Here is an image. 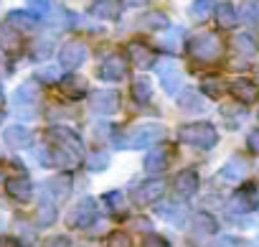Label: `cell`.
<instances>
[{
    "label": "cell",
    "mask_w": 259,
    "mask_h": 247,
    "mask_svg": "<svg viewBox=\"0 0 259 247\" xmlns=\"http://www.w3.org/2000/svg\"><path fill=\"white\" fill-rule=\"evenodd\" d=\"M165 138V128L160 122H143V125L130 128L122 138H114L117 148H148Z\"/></svg>",
    "instance_id": "obj_1"
},
{
    "label": "cell",
    "mask_w": 259,
    "mask_h": 247,
    "mask_svg": "<svg viewBox=\"0 0 259 247\" xmlns=\"http://www.w3.org/2000/svg\"><path fill=\"white\" fill-rule=\"evenodd\" d=\"M178 140L208 151V148L216 146L219 133H216V128L211 125V122H188V125H181L178 128Z\"/></svg>",
    "instance_id": "obj_2"
},
{
    "label": "cell",
    "mask_w": 259,
    "mask_h": 247,
    "mask_svg": "<svg viewBox=\"0 0 259 247\" xmlns=\"http://www.w3.org/2000/svg\"><path fill=\"white\" fill-rule=\"evenodd\" d=\"M188 51H191V56L198 59V61H216V59L221 56L224 46H221V39H219L216 33H198V36L191 39Z\"/></svg>",
    "instance_id": "obj_3"
},
{
    "label": "cell",
    "mask_w": 259,
    "mask_h": 247,
    "mask_svg": "<svg viewBox=\"0 0 259 247\" xmlns=\"http://www.w3.org/2000/svg\"><path fill=\"white\" fill-rule=\"evenodd\" d=\"M49 138L56 143V148L59 151H66L71 158H79L81 153H84V143H81V138H79V133H74L71 128H49Z\"/></svg>",
    "instance_id": "obj_4"
},
{
    "label": "cell",
    "mask_w": 259,
    "mask_h": 247,
    "mask_svg": "<svg viewBox=\"0 0 259 247\" xmlns=\"http://www.w3.org/2000/svg\"><path fill=\"white\" fill-rule=\"evenodd\" d=\"M16 110L23 115V117H33V104L38 102V82L36 79H28L23 82L18 89H16Z\"/></svg>",
    "instance_id": "obj_5"
},
{
    "label": "cell",
    "mask_w": 259,
    "mask_h": 247,
    "mask_svg": "<svg viewBox=\"0 0 259 247\" xmlns=\"http://www.w3.org/2000/svg\"><path fill=\"white\" fill-rule=\"evenodd\" d=\"M87 59V44L74 39V41H66L61 49H59V64L64 69H79Z\"/></svg>",
    "instance_id": "obj_6"
},
{
    "label": "cell",
    "mask_w": 259,
    "mask_h": 247,
    "mask_svg": "<svg viewBox=\"0 0 259 247\" xmlns=\"http://www.w3.org/2000/svg\"><path fill=\"white\" fill-rule=\"evenodd\" d=\"M94 217H97V204H94V199H81V201L66 214V224H69L71 229H84V227H89V224L94 222Z\"/></svg>",
    "instance_id": "obj_7"
},
{
    "label": "cell",
    "mask_w": 259,
    "mask_h": 247,
    "mask_svg": "<svg viewBox=\"0 0 259 247\" xmlns=\"http://www.w3.org/2000/svg\"><path fill=\"white\" fill-rule=\"evenodd\" d=\"M158 79L168 94H176L181 89V69L173 59H160L158 61Z\"/></svg>",
    "instance_id": "obj_8"
},
{
    "label": "cell",
    "mask_w": 259,
    "mask_h": 247,
    "mask_svg": "<svg viewBox=\"0 0 259 247\" xmlns=\"http://www.w3.org/2000/svg\"><path fill=\"white\" fill-rule=\"evenodd\" d=\"M97 74H99L104 82H119V79H124V74H127V64H124V59H122L119 54H112V56H107V59L99 64Z\"/></svg>",
    "instance_id": "obj_9"
},
{
    "label": "cell",
    "mask_w": 259,
    "mask_h": 247,
    "mask_svg": "<svg viewBox=\"0 0 259 247\" xmlns=\"http://www.w3.org/2000/svg\"><path fill=\"white\" fill-rule=\"evenodd\" d=\"M163 191H165L163 179H150V181H143V184L135 189V201H138L140 206L153 204V201H158V199L163 196Z\"/></svg>",
    "instance_id": "obj_10"
},
{
    "label": "cell",
    "mask_w": 259,
    "mask_h": 247,
    "mask_svg": "<svg viewBox=\"0 0 259 247\" xmlns=\"http://www.w3.org/2000/svg\"><path fill=\"white\" fill-rule=\"evenodd\" d=\"M89 99H92V110L99 112V115H112V112H117V107H119V97H117V92H112V89H99V92H94Z\"/></svg>",
    "instance_id": "obj_11"
},
{
    "label": "cell",
    "mask_w": 259,
    "mask_h": 247,
    "mask_svg": "<svg viewBox=\"0 0 259 247\" xmlns=\"http://www.w3.org/2000/svg\"><path fill=\"white\" fill-rule=\"evenodd\" d=\"M173 189H176V194H178L181 199H191V196L198 191V173H196L193 168L181 171V173L176 176V181H173Z\"/></svg>",
    "instance_id": "obj_12"
},
{
    "label": "cell",
    "mask_w": 259,
    "mask_h": 247,
    "mask_svg": "<svg viewBox=\"0 0 259 247\" xmlns=\"http://www.w3.org/2000/svg\"><path fill=\"white\" fill-rule=\"evenodd\" d=\"M59 89H61L66 97L79 99V97H84V94L89 92V84H87V79L79 77V74H66L64 79H59Z\"/></svg>",
    "instance_id": "obj_13"
},
{
    "label": "cell",
    "mask_w": 259,
    "mask_h": 247,
    "mask_svg": "<svg viewBox=\"0 0 259 247\" xmlns=\"http://www.w3.org/2000/svg\"><path fill=\"white\" fill-rule=\"evenodd\" d=\"M92 16L99 21H119L122 16V3L119 0H97L92 6Z\"/></svg>",
    "instance_id": "obj_14"
},
{
    "label": "cell",
    "mask_w": 259,
    "mask_h": 247,
    "mask_svg": "<svg viewBox=\"0 0 259 247\" xmlns=\"http://www.w3.org/2000/svg\"><path fill=\"white\" fill-rule=\"evenodd\" d=\"M3 140H6V146H8V148L18 151V148L31 146L33 135H31V130H28V128H23V125H11V128L3 133Z\"/></svg>",
    "instance_id": "obj_15"
},
{
    "label": "cell",
    "mask_w": 259,
    "mask_h": 247,
    "mask_svg": "<svg viewBox=\"0 0 259 247\" xmlns=\"http://www.w3.org/2000/svg\"><path fill=\"white\" fill-rule=\"evenodd\" d=\"M6 191H8L13 199H18V201H28V199L33 196V186H31V181H28L26 176H13V179H8V181H6Z\"/></svg>",
    "instance_id": "obj_16"
},
{
    "label": "cell",
    "mask_w": 259,
    "mask_h": 247,
    "mask_svg": "<svg viewBox=\"0 0 259 247\" xmlns=\"http://www.w3.org/2000/svg\"><path fill=\"white\" fill-rule=\"evenodd\" d=\"M44 189H46V191H51V199H54V201H64V199L71 194V176L59 173V176L49 179Z\"/></svg>",
    "instance_id": "obj_17"
},
{
    "label": "cell",
    "mask_w": 259,
    "mask_h": 247,
    "mask_svg": "<svg viewBox=\"0 0 259 247\" xmlns=\"http://www.w3.org/2000/svg\"><path fill=\"white\" fill-rule=\"evenodd\" d=\"M127 51H130V59H133V64H135L138 69H148V66H153V64H155V54H153L148 46L138 44V41L130 44V46H127Z\"/></svg>",
    "instance_id": "obj_18"
},
{
    "label": "cell",
    "mask_w": 259,
    "mask_h": 247,
    "mask_svg": "<svg viewBox=\"0 0 259 247\" xmlns=\"http://www.w3.org/2000/svg\"><path fill=\"white\" fill-rule=\"evenodd\" d=\"M26 6H28V13H31L33 18L38 16V18H44V21H51V18L59 16V11H61V8L56 6V0H28Z\"/></svg>",
    "instance_id": "obj_19"
},
{
    "label": "cell",
    "mask_w": 259,
    "mask_h": 247,
    "mask_svg": "<svg viewBox=\"0 0 259 247\" xmlns=\"http://www.w3.org/2000/svg\"><path fill=\"white\" fill-rule=\"evenodd\" d=\"M168 26H170V21H168V16L160 13V11H148L145 16L138 18V28H143V31H163V28H168Z\"/></svg>",
    "instance_id": "obj_20"
},
{
    "label": "cell",
    "mask_w": 259,
    "mask_h": 247,
    "mask_svg": "<svg viewBox=\"0 0 259 247\" xmlns=\"http://www.w3.org/2000/svg\"><path fill=\"white\" fill-rule=\"evenodd\" d=\"M219 173H221L224 181H241L244 173H246V161H244L241 156H234V158H229V161L221 166Z\"/></svg>",
    "instance_id": "obj_21"
},
{
    "label": "cell",
    "mask_w": 259,
    "mask_h": 247,
    "mask_svg": "<svg viewBox=\"0 0 259 247\" xmlns=\"http://www.w3.org/2000/svg\"><path fill=\"white\" fill-rule=\"evenodd\" d=\"M231 94H234L239 102L249 104V102H254V99L259 97V89H256V84H251L249 79H236V82H231Z\"/></svg>",
    "instance_id": "obj_22"
},
{
    "label": "cell",
    "mask_w": 259,
    "mask_h": 247,
    "mask_svg": "<svg viewBox=\"0 0 259 247\" xmlns=\"http://www.w3.org/2000/svg\"><path fill=\"white\" fill-rule=\"evenodd\" d=\"M6 23L11 28H16V31H36V26H38V21L28 11H11Z\"/></svg>",
    "instance_id": "obj_23"
},
{
    "label": "cell",
    "mask_w": 259,
    "mask_h": 247,
    "mask_svg": "<svg viewBox=\"0 0 259 247\" xmlns=\"http://www.w3.org/2000/svg\"><path fill=\"white\" fill-rule=\"evenodd\" d=\"M168 151L165 148H155V151H150L148 156H145V171L148 173H160V171H165V166H168Z\"/></svg>",
    "instance_id": "obj_24"
},
{
    "label": "cell",
    "mask_w": 259,
    "mask_h": 247,
    "mask_svg": "<svg viewBox=\"0 0 259 247\" xmlns=\"http://www.w3.org/2000/svg\"><path fill=\"white\" fill-rule=\"evenodd\" d=\"M0 49L13 54L21 49V33L16 28H11L8 23H0Z\"/></svg>",
    "instance_id": "obj_25"
},
{
    "label": "cell",
    "mask_w": 259,
    "mask_h": 247,
    "mask_svg": "<svg viewBox=\"0 0 259 247\" xmlns=\"http://www.w3.org/2000/svg\"><path fill=\"white\" fill-rule=\"evenodd\" d=\"M178 107L183 112H203V99L196 89H183L178 97Z\"/></svg>",
    "instance_id": "obj_26"
},
{
    "label": "cell",
    "mask_w": 259,
    "mask_h": 247,
    "mask_svg": "<svg viewBox=\"0 0 259 247\" xmlns=\"http://www.w3.org/2000/svg\"><path fill=\"white\" fill-rule=\"evenodd\" d=\"M216 21H219L221 28H234L239 23V13H236V8L231 3H221L216 8Z\"/></svg>",
    "instance_id": "obj_27"
},
{
    "label": "cell",
    "mask_w": 259,
    "mask_h": 247,
    "mask_svg": "<svg viewBox=\"0 0 259 247\" xmlns=\"http://www.w3.org/2000/svg\"><path fill=\"white\" fill-rule=\"evenodd\" d=\"M158 214H160L165 222L176 224V227H181V224L186 222V209H183V206H176V204H163V206H158Z\"/></svg>",
    "instance_id": "obj_28"
},
{
    "label": "cell",
    "mask_w": 259,
    "mask_h": 247,
    "mask_svg": "<svg viewBox=\"0 0 259 247\" xmlns=\"http://www.w3.org/2000/svg\"><path fill=\"white\" fill-rule=\"evenodd\" d=\"M213 232H216V219H213L211 214L201 211V214L193 217V234L206 237V234H213Z\"/></svg>",
    "instance_id": "obj_29"
},
{
    "label": "cell",
    "mask_w": 259,
    "mask_h": 247,
    "mask_svg": "<svg viewBox=\"0 0 259 247\" xmlns=\"http://www.w3.org/2000/svg\"><path fill=\"white\" fill-rule=\"evenodd\" d=\"M211 8H213V0H193L191 8H188V16H191V21L201 23L211 16Z\"/></svg>",
    "instance_id": "obj_30"
},
{
    "label": "cell",
    "mask_w": 259,
    "mask_h": 247,
    "mask_svg": "<svg viewBox=\"0 0 259 247\" xmlns=\"http://www.w3.org/2000/svg\"><path fill=\"white\" fill-rule=\"evenodd\" d=\"M133 97H135L140 104L150 102V97H153V87H150L148 77H138V79L133 82Z\"/></svg>",
    "instance_id": "obj_31"
},
{
    "label": "cell",
    "mask_w": 259,
    "mask_h": 247,
    "mask_svg": "<svg viewBox=\"0 0 259 247\" xmlns=\"http://www.w3.org/2000/svg\"><path fill=\"white\" fill-rule=\"evenodd\" d=\"M54 219H56V206H54V201L49 196H44L41 199V206H38V224L41 227H49Z\"/></svg>",
    "instance_id": "obj_32"
},
{
    "label": "cell",
    "mask_w": 259,
    "mask_h": 247,
    "mask_svg": "<svg viewBox=\"0 0 259 247\" xmlns=\"http://www.w3.org/2000/svg\"><path fill=\"white\" fill-rule=\"evenodd\" d=\"M234 49H236L239 54H244V56H254V54H256V41H254L249 33H239V36L234 39Z\"/></svg>",
    "instance_id": "obj_33"
},
{
    "label": "cell",
    "mask_w": 259,
    "mask_h": 247,
    "mask_svg": "<svg viewBox=\"0 0 259 247\" xmlns=\"http://www.w3.org/2000/svg\"><path fill=\"white\" fill-rule=\"evenodd\" d=\"M224 89H226V84L219 77H206L201 82V92H206L208 97H219V94H224Z\"/></svg>",
    "instance_id": "obj_34"
},
{
    "label": "cell",
    "mask_w": 259,
    "mask_h": 247,
    "mask_svg": "<svg viewBox=\"0 0 259 247\" xmlns=\"http://www.w3.org/2000/svg\"><path fill=\"white\" fill-rule=\"evenodd\" d=\"M107 166H109V153H104V151L89 153V158H87V168L89 171H104Z\"/></svg>",
    "instance_id": "obj_35"
},
{
    "label": "cell",
    "mask_w": 259,
    "mask_h": 247,
    "mask_svg": "<svg viewBox=\"0 0 259 247\" xmlns=\"http://www.w3.org/2000/svg\"><path fill=\"white\" fill-rule=\"evenodd\" d=\"M104 201L109 204V209L114 214H124L127 211V204H124V194L122 191H107L104 194Z\"/></svg>",
    "instance_id": "obj_36"
},
{
    "label": "cell",
    "mask_w": 259,
    "mask_h": 247,
    "mask_svg": "<svg viewBox=\"0 0 259 247\" xmlns=\"http://www.w3.org/2000/svg\"><path fill=\"white\" fill-rule=\"evenodd\" d=\"M181 41H183V28H170L165 36H163V46L168 49V51H178L181 49Z\"/></svg>",
    "instance_id": "obj_37"
},
{
    "label": "cell",
    "mask_w": 259,
    "mask_h": 247,
    "mask_svg": "<svg viewBox=\"0 0 259 247\" xmlns=\"http://www.w3.org/2000/svg\"><path fill=\"white\" fill-rule=\"evenodd\" d=\"M107 247H130V237H127L124 232H112Z\"/></svg>",
    "instance_id": "obj_38"
},
{
    "label": "cell",
    "mask_w": 259,
    "mask_h": 247,
    "mask_svg": "<svg viewBox=\"0 0 259 247\" xmlns=\"http://www.w3.org/2000/svg\"><path fill=\"white\" fill-rule=\"evenodd\" d=\"M241 11H244V13H241V16H244V21H249V23H254V21L259 18V8H256L254 3H244V6H241Z\"/></svg>",
    "instance_id": "obj_39"
},
{
    "label": "cell",
    "mask_w": 259,
    "mask_h": 247,
    "mask_svg": "<svg viewBox=\"0 0 259 247\" xmlns=\"http://www.w3.org/2000/svg\"><path fill=\"white\" fill-rule=\"evenodd\" d=\"M143 247H168V242L160 237V234H148L143 239Z\"/></svg>",
    "instance_id": "obj_40"
},
{
    "label": "cell",
    "mask_w": 259,
    "mask_h": 247,
    "mask_svg": "<svg viewBox=\"0 0 259 247\" xmlns=\"http://www.w3.org/2000/svg\"><path fill=\"white\" fill-rule=\"evenodd\" d=\"M49 49H51V41H44V44H36V46H33V59H46V56L51 54Z\"/></svg>",
    "instance_id": "obj_41"
},
{
    "label": "cell",
    "mask_w": 259,
    "mask_h": 247,
    "mask_svg": "<svg viewBox=\"0 0 259 247\" xmlns=\"http://www.w3.org/2000/svg\"><path fill=\"white\" fill-rule=\"evenodd\" d=\"M249 151L251 153H259V130H251L249 133Z\"/></svg>",
    "instance_id": "obj_42"
},
{
    "label": "cell",
    "mask_w": 259,
    "mask_h": 247,
    "mask_svg": "<svg viewBox=\"0 0 259 247\" xmlns=\"http://www.w3.org/2000/svg\"><path fill=\"white\" fill-rule=\"evenodd\" d=\"M41 79H46V82H59V72L56 69H51V66H46V69H41Z\"/></svg>",
    "instance_id": "obj_43"
},
{
    "label": "cell",
    "mask_w": 259,
    "mask_h": 247,
    "mask_svg": "<svg viewBox=\"0 0 259 247\" xmlns=\"http://www.w3.org/2000/svg\"><path fill=\"white\" fill-rule=\"evenodd\" d=\"M46 247H71V244H69L66 237H51V239L46 242Z\"/></svg>",
    "instance_id": "obj_44"
},
{
    "label": "cell",
    "mask_w": 259,
    "mask_h": 247,
    "mask_svg": "<svg viewBox=\"0 0 259 247\" xmlns=\"http://www.w3.org/2000/svg\"><path fill=\"white\" fill-rule=\"evenodd\" d=\"M0 247H21L16 237H0Z\"/></svg>",
    "instance_id": "obj_45"
},
{
    "label": "cell",
    "mask_w": 259,
    "mask_h": 247,
    "mask_svg": "<svg viewBox=\"0 0 259 247\" xmlns=\"http://www.w3.org/2000/svg\"><path fill=\"white\" fill-rule=\"evenodd\" d=\"M107 130H109V125H104V122H102V125H97V128H94V135H97V138H104V135H107Z\"/></svg>",
    "instance_id": "obj_46"
},
{
    "label": "cell",
    "mask_w": 259,
    "mask_h": 247,
    "mask_svg": "<svg viewBox=\"0 0 259 247\" xmlns=\"http://www.w3.org/2000/svg\"><path fill=\"white\" fill-rule=\"evenodd\" d=\"M6 102V94H3V87H0V104H3Z\"/></svg>",
    "instance_id": "obj_47"
},
{
    "label": "cell",
    "mask_w": 259,
    "mask_h": 247,
    "mask_svg": "<svg viewBox=\"0 0 259 247\" xmlns=\"http://www.w3.org/2000/svg\"><path fill=\"white\" fill-rule=\"evenodd\" d=\"M0 120H3V112H0Z\"/></svg>",
    "instance_id": "obj_48"
},
{
    "label": "cell",
    "mask_w": 259,
    "mask_h": 247,
    "mask_svg": "<svg viewBox=\"0 0 259 247\" xmlns=\"http://www.w3.org/2000/svg\"><path fill=\"white\" fill-rule=\"evenodd\" d=\"M0 179H3V173H0Z\"/></svg>",
    "instance_id": "obj_49"
},
{
    "label": "cell",
    "mask_w": 259,
    "mask_h": 247,
    "mask_svg": "<svg viewBox=\"0 0 259 247\" xmlns=\"http://www.w3.org/2000/svg\"><path fill=\"white\" fill-rule=\"evenodd\" d=\"M256 247H259V242H256Z\"/></svg>",
    "instance_id": "obj_50"
}]
</instances>
